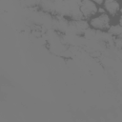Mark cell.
Wrapping results in <instances>:
<instances>
[{
  "instance_id": "3",
  "label": "cell",
  "mask_w": 122,
  "mask_h": 122,
  "mask_svg": "<svg viewBox=\"0 0 122 122\" xmlns=\"http://www.w3.org/2000/svg\"><path fill=\"white\" fill-rule=\"evenodd\" d=\"M120 4L121 0H105L102 7L104 8L105 11L114 20L119 15Z\"/></svg>"
},
{
  "instance_id": "6",
  "label": "cell",
  "mask_w": 122,
  "mask_h": 122,
  "mask_svg": "<svg viewBox=\"0 0 122 122\" xmlns=\"http://www.w3.org/2000/svg\"><path fill=\"white\" fill-rule=\"evenodd\" d=\"M119 15H122V0H121V4H120V10H119Z\"/></svg>"
},
{
  "instance_id": "2",
  "label": "cell",
  "mask_w": 122,
  "mask_h": 122,
  "mask_svg": "<svg viewBox=\"0 0 122 122\" xmlns=\"http://www.w3.org/2000/svg\"><path fill=\"white\" fill-rule=\"evenodd\" d=\"M79 9L83 15V18L89 20L91 17L98 13L99 7L96 6L92 0H81L79 4Z\"/></svg>"
},
{
  "instance_id": "4",
  "label": "cell",
  "mask_w": 122,
  "mask_h": 122,
  "mask_svg": "<svg viewBox=\"0 0 122 122\" xmlns=\"http://www.w3.org/2000/svg\"><path fill=\"white\" fill-rule=\"evenodd\" d=\"M111 35H112L113 37H119L122 36V26L120 24H118L117 22H112V24L111 25V27L109 28V30H107Z\"/></svg>"
},
{
  "instance_id": "5",
  "label": "cell",
  "mask_w": 122,
  "mask_h": 122,
  "mask_svg": "<svg viewBox=\"0 0 122 122\" xmlns=\"http://www.w3.org/2000/svg\"><path fill=\"white\" fill-rule=\"evenodd\" d=\"M96 6H98V7H102L103 6V4H104V2H105V0H92Z\"/></svg>"
},
{
  "instance_id": "1",
  "label": "cell",
  "mask_w": 122,
  "mask_h": 122,
  "mask_svg": "<svg viewBox=\"0 0 122 122\" xmlns=\"http://www.w3.org/2000/svg\"><path fill=\"white\" fill-rule=\"evenodd\" d=\"M89 26L91 29L98 31H107L113 22L112 17H111L107 12L96 13L89 20Z\"/></svg>"
}]
</instances>
